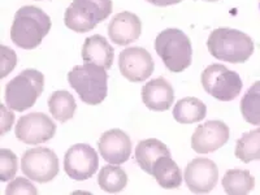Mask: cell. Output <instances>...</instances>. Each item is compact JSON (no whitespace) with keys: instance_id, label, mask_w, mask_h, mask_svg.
Returning <instances> with one entry per match:
<instances>
[{"instance_id":"obj_1","label":"cell","mask_w":260,"mask_h":195,"mask_svg":"<svg viewBox=\"0 0 260 195\" xmlns=\"http://www.w3.org/2000/svg\"><path fill=\"white\" fill-rule=\"evenodd\" d=\"M51 30V18L41 8L34 6L21 7L15 15L11 39L24 50L38 47Z\"/></svg>"},{"instance_id":"obj_2","label":"cell","mask_w":260,"mask_h":195,"mask_svg":"<svg viewBox=\"0 0 260 195\" xmlns=\"http://www.w3.org/2000/svg\"><path fill=\"white\" fill-rule=\"evenodd\" d=\"M207 48L215 59L232 64H242L254 52V42L240 30L219 27L208 37Z\"/></svg>"},{"instance_id":"obj_3","label":"cell","mask_w":260,"mask_h":195,"mask_svg":"<svg viewBox=\"0 0 260 195\" xmlns=\"http://www.w3.org/2000/svg\"><path fill=\"white\" fill-rule=\"evenodd\" d=\"M154 47L172 73H181L191 64V42L182 30L175 27L162 30L155 39Z\"/></svg>"},{"instance_id":"obj_4","label":"cell","mask_w":260,"mask_h":195,"mask_svg":"<svg viewBox=\"0 0 260 195\" xmlns=\"http://www.w3.org/2000/svg\"><path fill=\"white\" fill-rule=\"evenodd\" d=\"M107 69L86 62L76 65L68 73L69 85L76 90L81 101L89 106L101 104L107 96Z\"/></svg>"},{"instance_id":"obj_5","label":"cell","mask_w":260,"mask_h":195,"mask_svg":"<svg viewBox=\"0 0 260 195\" xmlns=\"http://www.w3.org/2000/svg\"><path fill=\"white\" fill-rule=\"evenodd\" d=\"M45 89V76L37 69H25L6 86V104L9 110L24 112L36 104Z\"/></svg>"},{"instance_id":"obj_6","label":"cell","mask_w":260,"mask_h":195,"mask_svg":"<svg viewBox=\"0 0 260 195\" xmlns=\"http://www.w3.org/2000/svg\"><path fill=\"white\" fill-rule=\"evenodd\" d=\"M112 13V0H73L64 15V24L76 32H87Z\"/></svg>"},{"instance_id":"obj_7","label":"cell","mask_w":260,"mask_h":195,"mask_svg":"<svg viewBox=\"0 0 260 195\" xmlns=\"http://www.w3.org/2000/svg\"><path fill=\"white\" fill-rule=\"evenodd\" d=\"M201 81L206 92L221 102L234 101L243 86L240 74L221 64L207 67L202 72Z\"/></svg>"},{"instance_id":"obj_8","label":"cell","mask_w":260,"mask_h":195,"mask_svg":"<svg viewBox=\"0 0 260 195\" xmlns=\"http://www.w3.org/2000/svg\"><path fill=\"white\" fill-rule=\"evenodd\" d=\"M21 171L29 180L50 182L59 173V159L51 148H30L21 159Z\"/></svg>"},{"instance_id":"obj_9","label":"cell","mask_w":260,"mask_h":195,"mask_svg":"<svg viewBox=\"0 0 260 195\" xmlns=\"http://www.w3.org/2000/svg\"><path fill=\"white\" fill-rule=\"evenodd\" d=\"M56 133V124L46 113L32 112L21 116L15 127L18 141L25 145H41L48 142Z\"/></svg>"},{"instance_id":"obj_10","label":"cell","mask_w":260,"mask_h":195,"mask_svg":"<svg viewBox=\"0 0 260 195\" xmlns=\"http://www.w3.org/2000/svg\"><path fill=\"white\" fill-rule=\"evenodd\" d=\"M98 167L99 157L96 151L85 143L72 146L64 156V171L72 180H89L95 175Z\"/></svg>"},{"instance_id":"obj_11","label":"cell","mask_w":260,"mask_h":195,"mask_svg":"<svg viewBox=\"0 0 260 195\" xmlns=\"http://www.w3.org/2000/svg\"><path fill=\"white\" fill-rule=\"evenodd\" d=\"M118 68L130 82H143L154 73L155 64L152 56L142 47H129L120 52Z\"/></svg>"},{"instance_id":"obj_12","label":"cell","mask_w":260,"mask_h":195,"mask_svg":"<svg viewBox=\"0 0 260 195\" xmlns=\"http://www.w3.org/2000/svg\"><path fill=\"white\" fill-rule=\"evenodd\" d=\"M183 177L190 191L206 194L212 191L219 181V168L212 160L197 157L187 164Z\"/></svg>"},{"instance_id":"obj_13","label":"cell","mask_w":260,"mask_h":195,"mask_svg":"<svg viewBox=\"0 0 260 195\" xmlns=\"http://www.w3.org/2000/svg\"><path fill=\"white\" fill-rule=\"evenodd\" d=\"M231 137V130L225 122L211 120L199 125L191 137V147L198 154L215 152L226 145Z\"/></svg>"},{"instance_id":"obj_14","label":"cell","mask_w":260,"mask_h":195,"mask_svg":"<svg viewBox=\"0 0 260 195\" xmlns=\"http://www.w3.org/2000/svg\"><path fill=\"white\" fill-rule=\"evenodd\" d=\"M98 148L107 162L120 166L130 157L132 141L121 129H111L102 134L98 141Z\"/></svg>"},{"instance_id":"obj_15","label":"cell","mask_w":260,"mask_h":195,"mask_svg":"<svg viewBox=\"0 0 260 195\" xmlns=\"http://www.w3.org/2000/svg\"><path fill=\"white\" fill-rule=\"evenodd\" d=\"M142 22L136 13L120 12L115 15L108 25V36L111 41L118 46H126L133 43L141 37Z\"/></svg>"},{"instance_id":"obj_16","label":"cell","mask_w":260,"mask_h":195,"mask_svg":"<svg viewBox=\"0 0 260 195\" xmlns=\"http://www.w3.org/2000/svg\"><path fill=\"white\" fill-rule=\"evenodd\" d=\"M142 101L148 110L164 112L175 101V91L171 83L162 77L148 81L142 87Z\"/></svg>"},{"instance_id":"obj_17","label":"cell","mask_w":260,"mask_h":195,"mask_svg":"<svg viewBox=\"0 0 260 195\" xmlns=\"http://www.w3.org/2000/svg\"><path fill=\"white\" fill-rule=\"evenodd\" d=\"M115 51L112 46L107 42L104 37L95 34V36L86 38L82 46V59L85 62L99 65L104 69H110L112 67Z\"/></svg>"},{"instance_id":"obj_18","label":"cell","mask_w":260,"mask_h":195,"mask_svg":"<svg viewBox=\"0 0 260 195\" xmlns=\"http://www.w3.org/2000/svg\"><path fill=\"white\" fill-rule=\"evenodd\" d=\"M161 156H171V151L161 141L156 138H150L141 141L136 147V160L142 171L148 175H152V168L155 162Z\"/></svg>"},{"instance_id":"obj_19","label":"cell","mask_w":260,"mask_h":195,"mask_svg":"<svg viewBox=\"0 0 260 195\" xmlns=\"http://www.w3.org/2000/svg\"><path fill=\"white\" fill-rule=\"evenodd\" d=\"M152 177L162 189H178L182 183V173L171 156H161L152 168Z\"/></svg>"},{"instance_id":"obj_20","label":"cell","mask_w":260,"mask_h":195,"mask_svg":"<svg viewBox=\"0 0 260 195\" xmlns=\"http://www.w3.org/2000/svg\"><path fill=\"white\" fill-rule=\"evenodd\" d=\"M207 115V107L201 99L194 96L183 98L173 108V117L180 124H195L204 120Z\"/></svg>"},{"instance_id":"obj_21","label":"cell","mask_w":260,"mask_h":195,"mask_svg":"<svg viewBox=\"0 0 260 195\" xmlns=\"http://www.w3.org/2000/svg\"><path fill=\"white\" fill-rule=\"evenodd\" d=\"M48 110L55 120L67 122L73 118L77 104L71 92L67 90H57L48 98Z\"/></svg>"},{"instance_id":"obj_22","label":"cell","mask_w":260,"mask_h":195,"mask_svg":"<svg viewBox=\"0 0 260 195\" xmlns=\"http://www.w3.org/2000/svg\"><path fill=\"white\" fill-rule=\"evenodd\" d=\"M221 183L226 194L245 195L255 187V178L245 169H229L222 177Z\"/></svg>"},{"instance_id":"obj_23","label":"cell","mask_w":260,"mask_h":195,"mask_svg":"<svg viewBox=\"0 0 260 195\" xmlns=\"http://www.w3.org/2000/svg\"><path fill=\"white\" fill-rule=\"evenodd\" d=\"M98 183L102 190L115 194L122 191L126 187L127 176L124 169L115 167V164H110L101 169L98 175Z\"/></svg>"},{"instance_id":"obj_24","label":"cell","mask_w":260,"mask_h":195,"mask_svg":"<svg viewBox=\"0 0 260 195\" xmlns=\"http://www.w3.org/2000/svg\"><path fill=\"white\" fill-rule=\"evenodd\" d=\"M234 154L243 162L260 159V126L245 133L237 141Z\"/></svg>"},{"instance_id":"obj_25","label":"cell","mask_w":260,"mask_h":195,"mask_svg":"<svg viewBox=\"0 0 260 195\" xmlns=\"http://www.w3.org/2000/svg\"><path fill=\"white\" fill-rule=\"evenodd\" d=\"M241 112L248 124L260 125V81H256L243 95Z\"/></svg>"},{"instance_id":"obj_26","label":"cell","mask_w":260,"mask_h":195,"mask_svg":"<svg viewBox=\"0 0 260 195\" xmlns=\"http://www.w3.org/2000/svg\"><path fill=\"white\" fill-rule=\"evenodd\" d=\"M17 172V156L8 148L0 150V181L7 182L15 178Z\"/></svg>"},{"instance_id":"obj_27","label":"cell","mask_w":260,"mask_h":195,"mask_svg":"<svg viewBox=\"0 0 260 195\" xmlns=\"http://www.w3.org/2000/svg\"><path fill=\"white\" fill-rule=\"evenodd\" d=\"M6 194L37 195L38 194V190H37V187L29 180H26L24 177H17L13 181H11V183L7 186Z\"/></svg>"},{"instance_id":"obj_28","label":"cell","mask_w":260,"mask_h":195,"mask_svg":"<svg viewBox=\"0 0 260 195\" xmlns=\"http://www.w3.org/2000/svg\"><path fill=\"white\" fill-rule=\"evenodd\" d=\"M2 51H3V64H2V78L7 77L11 71H13L16 67V53L15 51L8 48L7 46H2Z\"/></svg>"},{"instance_id":"obj_29","label":"cell","mask_w":260,"mask_h":195,"mask_svg":"<svg viewBox=\"0 0 260 195\" xmlns=\"http://www.w3.org/2000/svg\"><path fill=\"white\" fill-rule=\"evenodd\" d=\"M2 111H3V118H2V121H3V129H2V134H6L13 125L15 115H13L12 112H8L6 106H2Z\"/></svg>"},{"instance_id":"obj_30","label":"cell","mask_w":260,"mask_h":195,"mask_svg":"<svg viewBox=\"0 0 260 195\" xmlns=\"http://www.w3.org/2000/svg\"><path fill=\"white\" fill-rule=\"evenodd\" d=\"M148 3L154 4L156 7H168V6H175V4L181 3L182 0H147Z\"/></svg>"},{"instance_id":"obj_31","label":"cell","mask_w":260,"mask_h":195,"mask_svg":"<svg viewBox=\"0 0 260 195\" xmlns=\"http://www.w3.org/2000/svg\"><path fill=\"white\" fill-rule=\"evenodd\" d=\"M204 2H219V0H204Z\"/></svg>"},{"instance_id":"obj_32","label":"cell","mask_w":260,"mask_h":195,"mask_svg":"<svg viewBox=\"0 0 260 195\" xmlns=\"http://www.w3.org/2000/svg\"><path fill=\"white\" fill-rule=\"evenodd\" d=\"M259 9H260V0H259Z\"/></svg>"}]
</instances>
